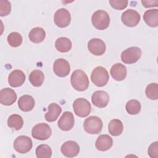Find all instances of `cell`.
Segmentation results:
<instances>
[{
    "instance_id": "6da1fadb",
    "label": "cell",
    "mask_w": 158,
    "mask_h": 158,
    "mask_svg": "<svg viewBox=\"0 0 158 158\" xmlns=\"http://www.w3.org/2000/svg\"><path fill=\"white\" fill-rule=\"evenodd\" d=\"M70 82L72 87L77 91H85L89 86V79L87 75L81 70H76L73 72Z\"/></svg>"
},
{
    "instance_id": "7a4b0ae2",
    "label": "cell",
    "mask_w": 158,
    "mask_h": 158,
    "mask_svg": "<svg viewBox=\"0 0 158 158\" xmlns=\"http://www.w3.org/2000/svg\"><path fill=\"white\" fill-rule=\"evenodd\" d=\"M91 22L93 26L99 30L106 29L110 24V17L107 12L104 10H98L91 17Z\"/></svg>"
},
{
    "instance_id": "3957f363",
    "label": "cell",
    "mask_w": 158,
    "mask_h": 158,
    "mask_svg": "<svg viewBox=\"0 0 158 158\" xmlns=\"http://www.w3.org/2000/svg\"><path fill=\"white\" fill-rule=\"evenodd\" d=\"M109 79V75L107 70L102 67H96L91 74V80L92 82L97 86L102 87L105 86Z\"/></svg>"
},
{
    "instance_id": "277c9868",
    "label": "cell",
    "mask_w": 158,
    "mask_h": 158,
    "mask_svg": "<svg viewBox=\"0 0 158 158\" xmlns=\"http://www.w3.org/2000/svg\"><path fill=\"white\" fill-rule=\"evenodd\" d=\"M102 121L97 116H89L83 123L85 131L89 134H98L102 128Z\"/></svg>"
},
{
    "instance_id": "5b68a950",
    "label": "cell",
    "mask_w": 158,
    "mask_h": 158,
    "mask_svg": "<svg viewBox=\"0 0 158 158\" xmlns=\"http://www.w3.org/2000/svg\"><path fill=\"white\" fill-rule=\"evenodd\" d=\"M141 56V50L136 46H132L124 50L121 54L122 61L127 64L136 62Z\"/></svg>"
},
{
    "instance_id": "8992f818",
    "label": "cell",
    "mask_w": 158,
    "mask_h": 158,
    "mask_svg": "<svg viewBox=\"0 0 158 158\" xmlns=\"http://www.w3.org/2000/svg\"><path fill=\"white\" fill-rule=\"evenodd\" d=\"M75 114L80 117H85L91 112V106L89 101L85 98H78L73 103Z\"/></svg>"
},
{
    "instance_id": "52a82bcc",
    "label": "cell",
    "mask_w": 158,
    "mask_h": 158,
    "mask_svg": "<svg viewBox=\"0 0 158 158\" xmlns=\"http://www.w3.org/2000/svg\"><path fill=\"white\" fill-rule=\"evenodd\" d=\"M52 131L50 127L45 123H40L35 125L31 130L33 138L39 140L48 139L51 135Z\"/></svg>"
},
{
    "instance_id": "ba28073f",
    "label": "cell",
    "mask_w": 158,
    "mask_h": 158,
    "mask_svg": "<svg viewBox=\"0 0 158 158\" xmlns=\"http://www.w3.org/2000/svg\"><path fill=\"white\" fill-rule=\"evenodd\" d=\"M33 143L28 136L21 135L18 136L14 142V148L19 153L25 154L29 152L32 148Z\"/></svg>"
},
{
    "instance_id": "9c48e42d",
    "label": "cell",
    "mask_w": 158,
    "mask_h": 158,
    "mask_svg": "<svg viewBox=\"0 0 158 158\" xmlns=\"http://www.w3.org/2000/svg\"><path fill=\"white\" fill-rule=\"evenodd\" d=\"M54 21L55 24L60 28L67 27L71 21L70 13L65 8L59 9L54 14Z\"/></svg>"
},
{
    "instance_id": "30bf717a",
    "label": "cell",
    "mask_w": 158,
    "mask_h": 158,
    "mask_svg": "<svg viewBox=\"0 0 158 158\" xmlns=\"http://www.w3.org/2000/svg\"><path fill=\"white\" fill-rule=\"evenodd\" d=\"M123 23L129 27L136 26L140 21V15L135 10L129 9L123 12L121 16Z\"/></svg>"
},
{
    "instance_id": "8fae6325",
    "label": "cell",
    "mask_w": 158,
    "mask_h": 158,
    "mask_svg": "<svg viewBox=\"0 0 158 158\" xmlns=\"http://www.w3.org/2000/svg\"><path fill=\"white\" fill-rule=\"evenodd\" d=\"M53 70L57 76L65 77L69 74L70 71L69 62L63 58L57 59L54 62Z\"/></svg>"
},
{
    "instance_id": "7c38bea8",
    "label": "cell",
    "mask_w": 158,
    "mask_h": 158,
    "mask_svg": "<svg viewBox=\"0 0 158 158\" xmlns=\"http://www.w3.org/2000/svg\"><path fill=\"white\" fill-rule=\"evenodd\" d=\"M89 51L94 56H101L106 51V46L104 42L99 38H92L88 43Z\"/></svg>"
},
{
    "instance_id": "4fadbf2b",
    "label": "cell",
    "mask_w": 158,
    "mask_h": 158,
    "mask_svg": "<svg viewBox=\"0 0 158 158\" xmlns=\"http://www.w3.org/2000/svg\"><path fill=\"white\" fill-rule=\"evenodd\" d=\"M61 152L67 157H73L77 156L80 152V146L77 143L73 141H67L65 142L60 148Z\"/></svg>"
},
{
    "instance_id": "5bb4252c",
    "label": "cell",
    "mask_w": 158,
    "mask_h": 158,
    "mask_svg": "<svg viewBox=\"0 0 158 158\" xmlns=\"http://www.w3.org/2000/svg\"><path fill=\"white\" fill-rule=\"evenodd\" d=\"M74 117L71 112L65 111L63 113L59 118L57 125L59 128L63 131H69L71 130L74 125Z\"/></svg>"
},
{
    "instance_id": "9a60e30c",
    "label": "cell",
    "mask_w": 158,
    "mask_h": 158,
    "mask_svg": "<svg viewBox=\"0 0 158 158\" xmlns=\"http://www.w3.org/2000/svg\"><path fill=\"white\" fill-rule=\"evenodd\" d=\"M91 101L95 106L103 108L107 105L109 101V96L108 93L104 91H96L91 96Z\"/></svg>"
},
{
    "instance_id": "2e32d148",
    "label": "cell",
    "mask_w": 158,
    "mask_h": 158,
    "mask_svg": "<svg viewBox=\"0 0 158 158\" xmlns=\"http://www.w3.org/2000/svg\"><path fill=\"white\" fill-rule=\"evenodd\" d=\"M17 99V94L14 90L5 88L0 91V102L4 106L13 104Z\"/></svg>"
},
{
    "instance_id": "e0dca14e",
    "label": "cell",
    "mask_w": 158,
    "mask_h": 158,
    "mask_svg": "<svg viewBox=\"0 0 158 158\" xmlns=\"http://www.w3.org/2000/svg\"><path fill=\"white\" fill-rule=\"evenodd\" d=\"M25 75L20 70H14L8 76V82L12 87H19L22 86L25 80Z\"/></svg>"
},
{
    "instance_id": "ac0fdd59",
    "label": "cell",
    "mask_w": 158,
    "mask_h": 158,
    "mask_svg": "<svg viewBox=\"0 0 158 158\" xmlns=\"http://www.w3.org/2000/svg\"><path fill=\"white\" fill-rule=\"evenodd\" d=\"M110 73L114 80L122 81L127 77V68L121 63H116L112 66L110 70Z\"/></svg>"
},
{
    "instance_id": "d6986e66",
    "label": "cell",
    "mask_w": 158,
    "mask_h": 158,
    "mask_svg": "<svg viewBox=\"0 0 158 158\" xmlns=\"http://www.w3.org/2000/svg\"><path fill=\"white\" fill-rule=\"evenodd\" d=\"M113 144L112 138L108 135H101L97 138L95 146L100 151H106L109 150Z\"/></svg>"
},
{
    "instance_id": "ffe728a7",
    "label": "cell",
    "mask_w": 158,
    "mask_h": 158,
    "mask_svg": "<svg viewBox=\"0 0 158 158\" xmlns=\"http://www.w3.org/2000/svg\"><path fill=\"white\" fill-rule=\"evenodd\" d=\"M18 106L20 109L23 112H29L35 106V100L31 96L23 95L18 100Z\"/></svg>"
},
{
    "instance_id": "44dd1931",
    "label": "cell",
    "mask_w": 158,
    "mask_h": 158,
    "mask_svg": "<svg viewBox=\"0 0 158 158\" xmlns=\"http://www.w3.org/2000/svg\"><path fill=\"white\" fill-rule=\"evenodd\" d=\"M48 111L45 114V119L47 122H52L57 120L61 114L62 108L56 103H51L48 106Z\"/></svg>"
},
{
    "instance_id": "7402d4cb",
    "label": "cell",
    "mask_w": 158,
    "mask_h": 158,
    "mask_svg": "<svg viewBox=\"0 0 158 158\" xmlns=\"http://www.w3.org/2000/svg\"><path fill=\"white\" fill-rule=\"evenodd\" d=\"M143 20L150 27H156L158 25V9L147 10L143 15Z\"/></svg>"
},
{
    "instance_id": "603a6c76",
    "label": "cell",
    "mask_w": 158,
    "mask_h": 158,
    "mask_svg": "<svg viewBox=\"0 0 158 158\" xmlns=\"http://www.w3.org/2000/svg\"><path fill=\"white\" fill-rule=\"evenodd\" d=\"M45 36V31L41 27H35L32 28L28 35L30 40L34 43H41L44 40Z\"/></svg>"
},
{
    "instance_id": "cb8c5ba5",
    "label": "cell",
    "mask_w": 158,
    "mask_h": 158,
    "mask_svg": "<svg viewBox=\"0 0 158 158\" xmlns=\"http://www.w3.org/2000/svg\"><path fill=\"white\" fill-rule=\"evenodd\" d=\"M72 46L71 41L66 37H60L55 42L56 49L60 52H67L69 51Z\"/></svg>"
},
{
    "instance_id": "d4e9b609",
    "label": "cell",
    "mask_w": 158,
    "mask_h": 158,
    "mask_svg": "<svg viewBox=\"0 0 158 158\" xmlns=\"http://www.w3.org/2000/svg\"><path fill=\"white\" fill-rule=\"evenodd\" d=\"M123 130V123L118 119H113L110 120L108 125V130L109 133L114 136L121 135Z\"/></svg>"
},
{
    "instance_id": "484cf974",
    "label": "cell",
    "mask_w": 158,
    "mask_h": 158,
    "mask_svg": "<svg viewBox=\"0 0 158 158\" xmlns=\"http://www.w3.org/2000/svg\"><path fill=\"white\" fill-rule=\"evenodd\" d=\"M44 79L43 72L40 70H33L29 76V81L31 84L36 87H39L42 85Z\"/></svg>"
},
{
    "instance_id": "4316f807",
    "label": "cell",
    "mask_w": 158,
    "mask_h": 158,
    "mask_svg": "<svg viewBox=\"0 0 158 158\" xmlns=\"http://www.w3.org/2000/svg\"><path fill=\"white\" fill-rule=\"evenodd\" d=\"M7 125L15 130H19L23 125V120L20 115L12 114L7 119Z\"/></svg>"
},
{
    "instance_id": "83f0119b",
    "label": "cell",
    "mask_w": 158,
    "mask_h": 158,
    "mask_svg": "<svg viewBox=\"0 0 158 158\" xmlns=\"http://www.w3.org/2000/svg\"><path fill=\"white\" fill-rule=\"evenodd\" d=\"M125 109L129 114L136 115L139 113L141 109V106L138 100L131 99L127 102Z\"/></svg>"
},
{
    "instance_id": "f1b7e54d",
    "label": "cell",
    "mask_w": 158,
    "mask_h": 158,
    "mask_svg": "<svg viewBox=\"0 0 158 158\" xmlns=\"http://www.w3.org/2000/svg\"><path fill=\"white\" fill-rule=\"evenodd\" d=\"M51 155V148L47 144H40L36 149V156L38 158H49Z\"/></svg>"
},
{
    "instance_id": "f546056e",
    "label": "cell",
    "mask_w": 158,
    "mask_h": 158,
    "mask_svg": "<svg viewBox=\"0 0 158 158\" xmlns=\"http://www.w3.org/2000/svg\"><path fill=\"white\" fill-rule=\"evenodd\" d=\"M147 98L151 100H157L158 99V85L156 83L149 84L145 89Z\"/></svg>"
},
{
    "instance_id": "4dcf8cb0",
    "label": "cell",
    "mask_w": 158,
    "mask_h": 158,
    "mask_svg": "<svg viewBox=\"0 0 158 158\" xmlns=\"http://www.w3.org/2000/svg\"><path fill=\"white\" fill-rule=\"evenodd\" d=\"M9 44L13 48H17L22 43V37L18 32L10 33L7 38Z\"/></svg>"
},
{
    "instance_id": "1f68e13d",
    "label": "cell",
    "mask_w": 158,
    "mask_h": 158,
    "mask_svg": "<svg viewBox=\"0 0 158 158\" xmlns=\"http://www.w3.org/2000/svg\"><path fill=\"white\" fill-rule=\"evenodd\" d=\"M11 10V5L9 1L7 0L0 1V15L1 17L9 15Z\"/></svg>"
},
{
    "instance_id": "d6a6232c",
    "label": "cell",
    "mask_w": 158,
    "mask_h": 158,
    "mask_svg": "<svg viewBox=\"0 0 158 158\" xmlns=\"http://www.w3.org/2000/svg\"><path fill=\"white\" fill-rule=\"evenodd\" d=\"M109 3L112 7L120 10L127 7L128 1L127 0H110Z\"/></svg>"
},
{
    "instance_id": "836d02e7",
    "label": "cell",
    "mask_w": 158,
    "mask_h": 158,
    "mask_svg": "<svg viewBox=\"0 0 158 158\" xmlns=\"http://www.w3.org/2000/svg\"><path fill=\"white\" fill-rule=\"evenodd\" d=\"M149 156L151 158H158V142L156 141L151 144L148 149Z\"/></svg>"
},
{
    "instance_id": "e575fe53",
    "label": "cell",
    "mask_w": 158,
    "mask_h": 158,
    "mask_svg": "<svg viewBox=\"0 0 158 158\" xmlns=\"http://www.w3.org/2000/svg\"><path fill=\"white\" fill-rule=\"evenodd\" d=\"M143 6L146 7H157L158 5V1H141Z\"/></svg>"
}]
</instances>
